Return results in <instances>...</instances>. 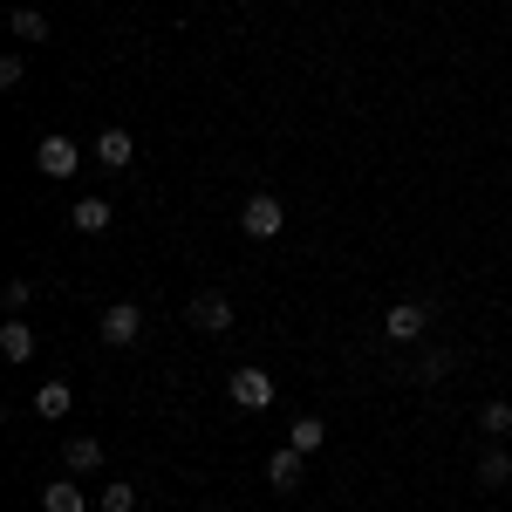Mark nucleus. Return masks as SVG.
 I'll return each instance as SVG.
<instances>
[{
  "label": "nucleus",
  "mask_w": 512,
  "mask_h": 512,
  "mask_svg": "<svg viewBox=\"0 0 512 512\" xmlns=\"http://www.w3.org/2000/svg\"><path fill=\"white\" fill-rule=\"evenodd\" d=\"M96 335H103L110 349H130V342L144 335V308H130V301H117V308H103V321H96Z\"/></svg>",
  "instance_id": "nucleus-1"
},
{
  "label": "nucleus",
  "mask_w": 512,
  "mask_h": 512,
  "mask_svg": "<svg viewBox=\"0 0 512 512\" xmlns=\"http://www.w3.org/2000/svg\"><path fill=\"white\" fill-rule=\"evenodd\" d=\"M239 226H246V239H274L280 226H287V212H280V198H246V212H239Z\"/></svg>",
  "instance_id": "nucleus-2"
},
{
  "label": "nucleus",
  "mask_w": 512,
  "mask_h": 512,
  "mask_svg": "<svg viewBox=\"0 0 512 512\" xmlns=\"http://www.w3.org/2000/svg\"><path fill=\"white\" fill-rule=\"evenodd\" d=\"M226 390H233L239 410H267V403H274V376H267V369H233Z\"/></svg>",
  "instance_id": "nucleus-3"
},
{
  "label": "nucleus",
  "mask_w": 512,
  "mask_h": 512,
  "mask_svg": "<svg viewBox=\"0 0 512 512\" xmlns=\"http://www.w3.org/2000/svg\"><path fill=\"white\" fill-rule=\"evenodd\" d=\"M383 328H390V342H417V335L431 328V308H424V301H396L390 315H383Z\"/></svg>",
  "instance_id": "nucleus-4"
},
{
  "label": "nucleus",
  "mask_w": 512,
  "mask_h": 512,
  "mask_svg": "<svg viewBox=\"0 0 512 512\" xmlns=\"http://www.w3.org/2000/svg\"><path fill=\"white\" fill-rule=\"evenodd\" d=\"M192 328L226 335V328H233V301H226V294H198V301H192Z\"/></svg>",
  "instance_id": "nucleus-5"
},
{
  "label": "nucleus",
  "mask_w": 512,
  "mask_h": 512,
  "mask_svg": "<svg viewBox=\"0 0 512 512\" xmlns=\"http://www.w3.org/2000/svg\"><path fill=\"white\" fill-rule=\"evenodd\" d=\"M35 164H41V171H48V178H69V171H76V164H82V151H76V144H69V137H41Z\"/></svg>",
  "instance_id": "nucleus-6"
},
{
  "label": "nucleus",
  "mask_w": 512,
  "mask_h": 512,
  "mask_svg": "<svg viewBox=\"0 0 512 512\" xmlns=\"http://www.w3.org/2000/svg\"><path fill=\"white\" fill-rule=\"evenodd\" d=\"M267 485H274V492H294V485H301V451H294V444L267 458Z\"/></svg>",
  "instance_id": "nucleus-7"
},
{
  "label": "nucleus",
  "mask_w": 512,
  "mask_h": 512,
  "mask_svg": "<svg viewBox=\"0 0 512 512\" xmlns=\"http://www.w3.org/2000/svg\"><path fill=\"white\" fill-rule=\"evenodd\" d=\"M41 512H89V499H82L76 478H55V485L41 492Z\"/></svg>",
  "instance_id": "nucleus-8"
},
{
  "label": "nucleus",
  "mask_w": 512,
  "mask_h": 512,
  "mask_svg": "<svg viewBox=\"0 0 512 512\" xmlns=\"http://www.w3.org/2000/svg\"><path fill=\"white\" fill-rule=\"evenodd\" d=\"M96 158L110 164V171H123V164L137 158V144H130V130H103V137H96Z\"/></svg>",
  "instance_id": "nucleus-9"
},
{
  "label": "nucleus",
  "mask_w": 512,
  "mask_h": 512,
  "mask_svg": "<svg viewBox=\"0 0 512 512\" xmlns=\"http://www.w3.org/2000/svg\"><path fill=\"white\" fill-rule=\"evenodd\" d=\"M69 219H76V233H103L110 226V198H76Z\"/></svg>",
  "instance_id": "nucleus-10"
},
{
  "label": "nucleus",
  "mask_w": 512,
  "mask_h": 512,
  "mask_svg": "<svg viewBox=\"0 0 512 512\" xmlns=\"http://www.w3.org/2000/svg\"><path fill=\"white\" fill-rule=\"evenodd\" d=\"M0 355H7V362H28V355H35V328H28V321H7V328H0Z\"/></svg>",
  "instance_id": "nucleus-11"
},
{
  "label": "nucleus",
  "mask_w": 512,
  "mask_h": 512,
  "mask_svg": "<svg viewBox=\"0 0 512 512\" xmlns=\"http://www.w3.org/2000/svg\"><path fill=\"white\" fill-rule=\"evenodd\" d=\"M62 465H69V472H96V465H103V444H96V437H69V444H62Z\"/></svg>",
  "instance_id": "nucleus-12"
},
{
  "label": "nucleus",
  "mask_w": 512,
  "mask_h": 512,
  "mask_svg": "<svg viewBox=\"0 0 512 512\" xmlns=\"http://www.w3.org/2000/svg\"><path fill=\"white\" fill-rule=\"evenodd\" d=\"M69 403H76L69 383H41L35 390V417H69Z\"/></svg>",
  "instance_id": "nucleus-13"
},
{
  "label": "nucleus",
  "mask_w": 512,
  "mask_h": 512,
  "mask_svg": "<svg viewBox=\"0 0 512 512\" xmlns=\"http://www.w3.org/2000/svg\"><path fill=\"white\" fill-rule=\"evenodd\" d=\"M321 437H328V424H315V417H301V424L287 431V444H294L301 458H315V451H321Z\"/></svg>",
  "instance_id": "nucleus-14"
},
{
  "label": "nucleus",
  "mask_w": 512,
  "mask_h": 512,
  "mask_svg": "<svg viewBox=\"0 0 512 512\" xmlns=\"http://www.w3.org/2000/svg\"><path fill=\"white\" fill-rule=\"evenodd\" d=\"M478 431L506 437V431H512V403H499V396H492V403H485V410H478Z\"/></svg>",
  "instance_id": "nucleus-15"
},
{
  "label": "nucleus",
  "mask_w": 512,
  "mask_h": 512,
  "mask_svg": "<svg viewBox=\"0 0 512 512\" xmlns=\"http://www.w3.org/2000/svg\"><path fill=\"white\" fill-rule=\"evenodd\" d=\"M506 478H512L506 451H485V458H478V485H506Z\"/></svg>",
  "instance_id": "nucleus-16"
},
{
  "label": "nucleus",
  "mask_w": 512,
  "mask_h": 512,
  "mask_svg": "<svg viewBox=\"0 0 512 512\" xmlns=\"http://www.w3.org/2000/svg\"><path fill=\"white\" fill-rule=\"evenodd\" d=\"M14 35L21 41H48V21H41L35 7H14Z\"/></svg>",
  "instance_id": "nucleus-17"
},
{
  "label": "nucleus",
  "mask_w": 512,
  "mask_h": 512,
  "mask_svg": "<svg viewBox=\"0 0 512 512\" xmlns=\"http://www.w3.org/2000/svg\"><path fill=\"white\" fill-rule=\"evenodd\" d=\"M130 506H137V485H123V478L103 485V512H130Z\"/></svg>",
  "instance_id": "nucleus-18"
},
{
  "label": "nucleus",
  "mask_w": 512,
  "mask_h": 512,
  "mask_svg": "<svg viewBox=\"0 0 512 512\" xmlns=\"http://www.w3.org/2000/svg\"><path fill=\"white\" fill-rule=\"evenodd\" d=\"M444 369H451V355H444V349H431V355H424V369H417V376H424V383H437Z\"/></svg>",
  "instance_id": "nucleus-19"
},
{
  "label": "nucleus",
  "mask_w": 512,
  "mask_h": 512,
  "mask_svg": "<svg viewBox=\"0 0 512 512\" xmlns=\"http://www.w3.org/2000/svg\"><path fill=\"white\" fill-rule=\"evenodd\" d=\"M21 76H28V62H21V55H7V62H0V82H7V89H21Z\"/></svg>",
  "instance_id": "nucleus-20"
}]
</instances>
